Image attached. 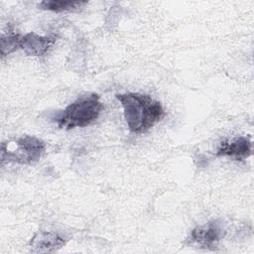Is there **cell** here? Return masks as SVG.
I'll return each instance as SVG.
<instances>
[{"instance_id":"9c48e42d","label":"cell","mask_w":254,"mask_h":254,"mask_svg":"<svg viewBox=\"0 0 254 254\" xmlns=\"http://www.w3.org/2000/svg\"><path fill=\"white\" fill-rule=\"evenodd\" d=\"M20 39L21 35L14 32H8V34H3L1 37V56L4 58L9 54L20 49Z\"/></svg>"},{"instance_id":"7a4b0ae2","label":"cell","mask_w":254,"mask_h":254,"mask_svg":"<svg viewBox=\"0 0 254 254\" xmlns=\"http://www.w3.org/2000/svg\"><path fill=\"white\" fill-rule=\"evenodd\" d=\"M103 108L98 94H83L58 112L53 117V121L57 123L59 128L86 127L96 121Z\"/></svg>"},{"instance_id":"277c9868","label":"cell","mask_w":254,"mask_h":254,"mask_svg":"<svg viewBox=\"0 0 254 254\" xmlns=\"http://www.w3.org/2000/svg\"><path fill=\"white\" fill-rule=\"evenodd\" d=\"M225 229L220 219H214L194 227L190 232V241L200 248L214 250L224 237Z\"/></svg>"},{"instance_id":"6da1fadb","label":"cell","mask_w":254,"mask_h":254,"mask_svg":"<svg viewBox=\"0 0 254 254\" xmlns=\"http://www.w3.org/2000/svg\"><path fill=\"white\" fill-rule=\"evenodd\" d=\"M115 97L123 107L125 121L133 134L148 132L166 116L162 104L148 94L126 92L117 93Z\"/></svg>"},{"instance_id":"8992f818","label":"cell","mask_w":254,"mask_h":254,"mask_svg":"<svg viewBox=\"0 0 254 254\" xmlns=\"http://www.w3.org/2000/svg\"><path fill=\"white\" fill-rule=\"evenodd\" d=\"M252 154V142L248 137L241 136L230 141H223L216 150L217 157H229L243 160Z\"/></svg>"},{"instance_id":"3957f363","label":"cell","mask_w":254,"mask_h":254,"mask_svg":"<svg viewBox=\"0 0 254 254\" xmlns=\"http://www.w3.org/2000/svg\"><path fill=\"white\" fill-rule=\"evenodd\" d=\"M16 149L10 150L2 145L1 161L2 164L16 163L21 165H30L41 159L46 150V144L43 140L30 135H25L15 141Z\"/></svg>"},{"instance_id":"5b68a950","label":"cell","mask_w":254,"mask_h":254,"mask_svg":"<svg viewBox=\"0 0 254 254\" xmlns=\"http://www.w3.org/2000/svg\"><path fill=\"white\" fill-rule=\"evenodd\" d=\"M56 39L55 35L40 36L34 32H30L21 36L20 49L28 56L42 57L55 44Z\"/></svg>"},{"instance_id":"52a82bcc","label":"cell","mask_w":254,"mask_h":254,"mask_svg":"<svg viewBox=\"0 0 254 254\" xmlns=\"http://www.w3.org/2000/svg\"><path fill=\"white\" fill-rule=\"evenodd\" d=\"M32 244L35 252H54L64 244V240L56 233L42 232L38 237H34Z\"/></svg>"},{"instance_id":"ba28073f","label":"cell","mask_w":254,"mask_h":254,"mask_svg":"<svg viewBox=\"0 0 254 254\" xmlns=\"http://www.w3.org/2000/svg\"><path fill=\"white\" fill-rule=\"evenodd\" d=\"M86 1H71V0H45L39 3L38 7L42 10L52 11L56 13L76 11L84 6Z\"/></svg>"}]
</instances>
